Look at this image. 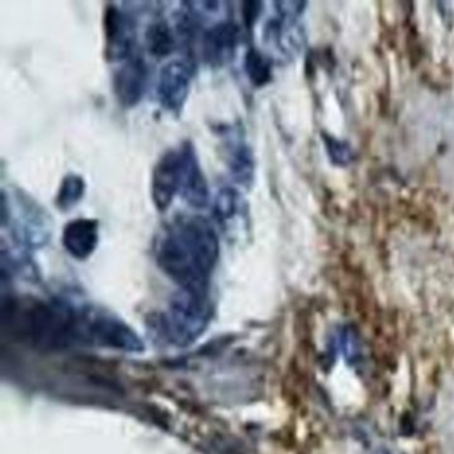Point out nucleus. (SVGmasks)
<instances>
[{
  "mask_svg": "<svg viewBox=\"0 0 454 454\" xmlns=\"http://www.w3.org/2000/svg\"><path fill=\"white\" fill-rule=\"evenodd\" d=\"M20 328L34 344L46 349L98 345L139 350L143 344L127 324L106 313L75 309L63 302H38L23 310Z\"/></svg>",
  "mask_w": 454,
  "mask_h": 454,
  "instance_id": "nucleus-1",
  "label": "nucleus"
},
{
  "mask_svg": "<svg viewBox=\"0 0 454 454\" xmlns=\"http://www.w3.org/2000/svg\"><path fill=\"white\" fill-rule=\"evenodd\" d=\"M155 254L159 267L180 291L208 294L209 278L220 254L211 223L200 216L179 217L159 236Z\"/></svg>",
  "mask_w": 454,
  "mask_h": 454,
  "instance_id": "nucleus-2",
  "label": "nucleus"
},
{
  "mask_svg": "<svg viewBox=\"0 0 454 454\" xmlns=\"http://www.w3.org/2000/svg\"><path fill=\"white\" fill-rule=\"evenodd\" d=\"M211 317L208 296L179 291L164 318L167 336L175 344H190L200 336Z\"/></svg>",
  "mask_w": 454,
  "mask_h": 454,
  "instance_id": "nucleus-3",
  "label": "nucleus"
},
{
  "mask_svg": "<svg viewBox=\"0 0 454 454\" xmlns=\"http://www.w3.org/2000/svg\"><path fill=\"white\" fill-rule=\"evenodd\" d=\"M192 66L185 59H174L161 68L158 79L160 105L172 113H179L190 94Z\"/></svg>",
  "mask_w": 454,
  "mask_h": 454,
  "instance_id": "nucleus-4",
  "label": "nucleus"
},
{
  "mask_svg": "<svg viewBox=\"0 0 454 454\" xmlns=\"http://www.w3.org/2000/svg\"><path fill=\"white\" fill-rule=\"evenodd\" d=\"M179 151V193L190 206L201 208L208 203V183L195 148L185 142Z\"/></svg>",
  "mask_w": 454,
  "mask_h": 454,
  "instance_id": "nucleus-5",
  "label": "nucleus"
},
{
  "mask_svg": "<svg viewBox=\"0 0 454 454\" xmlns=\"http://www.w3.org/2000/svg\"><path fill=\"white\" fill-rule=\"evenodd\" d=\"M278 15L270 18L265 23V43L278 52L281 58L292 59L301 51L304 46L305 34L302 26L297 22L294 15L276 12Z\"/></svg>",
  "mask_w": 454,
  "mask_h": 454,
  "instance_id": "nucleus-6",
  "label": "nucleus"
},
{
  "mask_svg": "<svg viewBox=\"0 0 454 454\" xmlns=\"http://www.w3.org/2000/svg\"><path fill=\"white\" fill-rule=\"evenodd\" d=\"M106 42L110 57L124 60L134 55L135 28L129 15L115 6L105 12Z\"/></svg>",
  "mask_w": 454,
  "mask_h": 454,
  "instance_id": "nucleus-7",
  "label": "nucleus"
},
{
  "mask_svg": "<svg viewBox=\"0 0 454 454\" xmlns=\"http://www.w3.org/2000/svg\"><path fill=\"white\" fill-rule=\"evenodd\" d=\"M239 35L240 30L238 25L231 20L219 22L209 27L204 33L201 43L206 62L211 66L227 65L235 54Z\"/></svg>",
  "mask_w": 454,
  "mask_h": 454,
  "instance_id": "nucleus-8",
  "label": "nucleus"
},
{
  "mask_svg": "<svg viewBox=\"0 0 454 454\" xmlns=\"http://www.w3.org/2000/svg\"><path fill=\"white\" fill-rule=\"evenodd\" d=\"M153 200L159 211L168 208L179 192V151L169 150L159 159L153 172Z\"/></svg>",
  "mask_w": 454,
  "mask_h": 454,
  "instance_id": "nucleus-9",
  "label": "nucleus"
},
{
  "mask_svg": "<svg viewBox=\"0 0 454 454\" xmlns=\"http://www.w3.org/2000/svg\"><path fill=\"white\" fill-rule=\"evenodd\" d=\"M121 62L114 76V87L123 105L134 106L142 99L145 92L147 67L145 60L135 54Z\"/></svg>",
  "mask_w": 454,
  "mask_h": 454,
  "instance_id": "nucleus-10",
  "label": "nucleus"
},
{
  "mask_svg": "<svg viewBox=\"0 0 454 454\" xmlns=\"http://www.w3.org/2000/svg\"><path fill=\"white\" fill-rule=\"evenodd\" d=\"M99 241V224L97 220L79 217L71 220L63 230L62 243L66 251L76 259L91 256Z\"/></svg>",
  "mask_w": 454,
  "mask_h": 454,
  "instance_id": "nucleus-11",
  "label": "nucleus"
},
{
  "mask_svg": "<svg viewBox=\"0 0 454 454\" xmlns=\"http://www.w3.org/2000/svg\"><path fill=\"white\" fill-rule=\"evenodd\" d=\"M227 159L228 166L235 179L243 184L251 182L254 163L252 151L249 150L247 143L239 139L238 137H233L227 145Z\"/></svg>",
  "mask_w": 454,
  "mask_h": 454,
  "instance_id": "nucleus-12",
  "label": "nucleus"
},
{
  "mask_svg": "<svg viewBox=\"0 0 454 454\" xmlns=\"http://www.w3.org/2000/svg\"><path fill=\"white\" fill-rule=\"evenodd\" d=\"M145 44H147L148 52L153 57H167L175 44L171 27L164 20L151 23L145 33Z\"/></svg>",
  "mask_w": 454,
  "mask_h": 454,
  "instance_id": "nucleus-13",
  "label": "nucleus"
},
{
  "mask_svg": "<svg viewBox=\"0 0 454 454\" xmlns=\"http://www.w3.org/2000/svg\"><path fill=\"white\" fill-rule=\"evenodd\" d=\"M215 219L222 225H228L231 220L241 211L240 193L232 187H223L215 196L214 207Z\"/></svg>",
  "mask_w": 454,
  "mask_h": 454,
  "instance_id": "nucleus-14",
  "label": "nucleus"
},
{
  "mask_svg": "<svg viewBox=\"0 0 454 454\" xmlns=\"http://www.w3.org/2000/svg\"><path fill=\"white\" fill-rule=\"evenodd\" d=\"M244 70L254 86H265L272 76V67L267 55L257 49H249L244 58Z\"/></svg>",
  "mask_w": 454,
  "mask_h": 454,
  "instance_id": "nucleus-15",
  "label": "nucleus"
},
{
  "mask_svg": "<svg viewBox=\"0 0 454 454\" xmlns=\"http://www.w3.org/2000/svg\"><path fill=\"white\" fill-rule=\"evenodd\" d=\"M84 193V182L79 175L70 174L63 179L58 191L57 206L66 211L75 206Z\"/></svg>",
  "mask_w": 454,
  "mask_h": 454,
  "instance_id": "nucleus-16",
  "label": "nucleus"
},
{
  "mask_svg": "<svg viewBox=\"0 0 454 454\" xmlns=\"http://www.w3.org/2000/svg\"><path fill=\"white\" fill-rule=\"evenodd\" d=\"M324 143H325L326 153H328L329 158L337 166H348L352 163L355 159V151H353L352 145L345 140L337 139L334 137H329V135H324Z\"/></svg>",
  "mask_w": 454,
  "mask_h": 454,
  "instance_id": "nucleus-17",
  "label": "nucleus"
},
{
  "mask_svg": "<svg viewBox=\"0 0 454 454\" xmlns=\"http://www.w3.org/2000/svg\"><path fill=\"white\" fill-rule=\"evenodd\" d=\"M244 20H247V23H252L254 20H256L257 15H259L260 7H262V4H254V2H251V4H244Z\"/></svg>",
  "mask_w": 454,
  "mask_h": 454,
  "instance_id": "nucleus-18",
  "label": "nucleus"
},
{
  "mask_svg": "<svg viewBox=\"0 0 454 454\" xmlns=\"http://www.w3.org/2000/svg\"><path fill=\"white\" fill-rule=\"evenodd\" d=\"M344 345H345V353H347L349 357H353V356L357 355V341H356L355 336L350 333L345 334L344 337Z\"/></svg>",
  "mask_w": 454,
  "mask_h": 454,
  "instance_id": "nucleus-19",
  "label": "nucleus"
}]
</instances>
